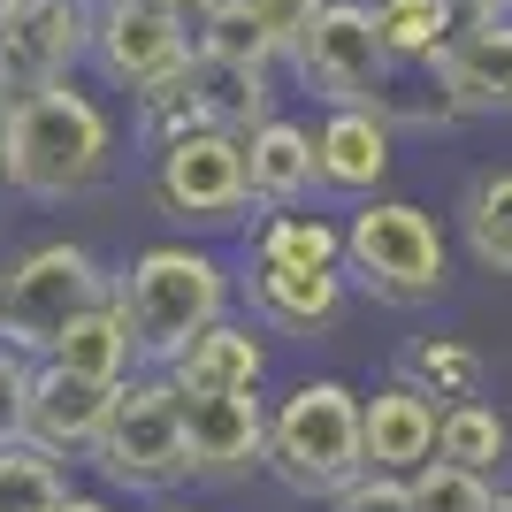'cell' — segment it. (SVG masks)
Segmentation results:
<instances>
[{
    "label": "cell",
    "instance_id": "obj_1",
    "mask_svg": "<svg viewBox=\"0 0 512 512\" xmlns=\"http://www.w3.org/2000/svg\"><path fill=\"white\" fill-rule=\"evenodd\" d=\"M268 467L299 497H337L367 474V398L344 383H299L268 421Z\"/></svg>",
    "mask_w": 512,
    "mask_h": 512
},
{
    "label": "cell",
    "instance_id": "obj_2",
    "mask_svg": "<svg viewBox=\"0 0 512 512\" xmlns=\"http://www.w3.org/2000/svg\"><path fill=\"white\" fill-rule=\"evenodd\" d=\"M107 153H115V130L107 115L69 85H39L16 100V146H8V184L31 199H69L100 184Z\"/></svg>",
    "mask_w": 512,
    "mask_h": 512
},
{
    "label": "cell",
    "instance_id": "obj_3",
    "mask_svg": "<svg viewBox=\"0 0 512 512\" xmlns=\"http://www.w3.org/2000/svg\"><path fill=\"white\" fill-rule=\"evenodd\" d=\"M222 299H230V276L214 253H192V245H153V253L130 260V276L115 283V306L130 321V344L146 360L169 367L199 329L222 321Z\"/></svg>",
    "mask_w": 512,
    "mask_h": 512
},
{
    "label": "cell",
    "instance_id": "obj_4",
    "mask_svg": "<svg viewBox=\"0 0 512 512\" xmlns=\"http://www.w3.org/2000/svg\"><path fill=\"white\" fill-rule=\"evenodd\" d=\"M92 459H100V474L115 490H176V482H192L184 390L176 383H115V413H107Z\"/></svg>",
    "mask_w": 512,
    "mask_h": 512
},
{
    "label": "cell",
    "instance_id": "obj_5",
    "mask_svg": "<svg viewBox=\"0 0 512 512\" xmlns=\"http://www.w3.org/2000/svg\"><path fill=\"white\" fill-rule=\"evenodd\" d=\"M344 260L383 306H428L444 291V230L413 199H375V207L352 214Z\"/></svg>",
    "mask_w": 512,
    "mask_h": 512
},
{
    "label": "cell",
    "instance_id": "obj_6",
    "mask_svg": "<svg viewBox=\"0 0 512 512\" xmlns=\"http://www.w3.org/2000/svg\"><path fill=\"white\" fill-rule=\"evenodd\" d=\"M100 299H107V276L85 245H39L0 276V344L8 352H54V337Z\"/></svg>",
    "mask_w": 512,
    "mask_h": 512
},
{
    "label": "cell",
    "instance_id": "obj_7",
    "mask_svg": "<svg viewBox=\"0 0 512 512\" xmlns=\"http://www.w3.org/2000/svg\"><path fill=\"white\" fill-rule=\"evenodd\" d=\"M390 46L375 31V8L367 0H329L321 23L299 46V77L321 92L329 107H383L390 100Z\"/></svg>",
    "mask_w": 512,
    "mask_h": 512
},
{
    "label": "cell",
    "instance_id": "obj_8",
    "mask_svg": "<svg viewBox=\"0 0 512 512\" xmlns=\"http://www.w3.org/2000/svg\"><path fill=\"white\" fill-rule=\"evenodd\" d=\"M192 46H199L192 23L176 16L169 0H92V54L130 92H153L169 77H184Z\"/></svg>",
    "mask_w": 512,
    "mask_h": 512
},
{
    "label": "cell",
    "instance_id": "obj_9",
    "mask_svg": "<svg viewBox=\"0 0 512 512\" xmlns=\"http://www.w3.org/2000/svg\"><path fill=\"white\" fill-rule=\"evenodd\" d=\"M153 199L176 222H237V207L253 199L245 184V138L237 130H184L176 146L153 153Z\"/></svg>",
    "mask_w": 512,
    "mask_h": 512
},
{
    "label": "cell",
    "instance_id": "obj_10",
    "mask_svg": "<svg viewBox=\"0 0 512 512\" xmlns=\"http://www.w3.org/2000/svg\"><path fill=\"white\" fill-rule=\"evenodd\" d=\"M85 46H92V0H16L0 16V92L23 100L39 85H62Z\"/></svg>",
    "mask_w": 512,
    "mask_h": 512
},
{
    "label": "cell",
    "instance_id": "obj_11",
    "mask_svg": "<svg viewBox=\"0 0 512 512\" xmlns=\"http://www.w3.org/2000/svg\"><path fill=\"white\" fill-rule=\"evenodd\" d=\"M115 413V383L100 375H77V367L46 360L23 390V444L54 451V459H77V451H100V428Z\"/></svg>",
    "mask_w": 512,
    "mask_h": 512
},
{
    "label": "cell",
    "instance_id": "obj_12",
    "mask_svg": "<svg viewBox=\"0 0 512 512\" xmlns=\"http://www.w3.org/2000/svg\"><path fill=\"white\" fill-rule=\"evenodd\" d=\"M184 444H192L199 482H237L268 467V421L253 390H184Z\"/></svg>",
    "mask_w": 512,
    "mask_h": 512
},
{
    "label": "cell",
    "instance_id": "obj_13",
    "mask_svg": "<svg viewBox=\"0 0 512 512\" xmlns=\"http://www.w3.org/2000/svg\"><path fill=\"white\" fill-rule=\"evenodd\" d=\"M428 69L444 77L459 115H512V16H467L459 8V31Z\"/></svg>",
    "mask_w": 512,
    "mask_h": 512
},
{
    "label": "cell",
    "instance_id": "obj_14",
    "mask_svg": "<svg viewBox=\"0 0 512 512\" xmlns=\"http://www.w3.org/2000/svg\"><path fill=\"white\" fill-rule=\"evenodd\" d=\"M184 92H192L199 123L237 130V138H253V130L276 115L268 62H230V54H207V46H192V62H184Z\"/></svg>",
    "mask_w": 512,
    "mask_h": 512
},
{
    "label": "cell",
    "instance_id": "obj_15",
    "mask_svg": "<svg viewBox=\"0 0 512 512\" xmlns=\"http://www.w3.org/2000/svg\"><path fill=\"white\" fill-rule=\"evenodd\" d=\"M253 306H260V321L314 337V329L337 321L344 276H337V268H321V260H260L253 253Z\"/></svg>",
    "mask_w": 512,
    "mask_h": 512
},
{
    "label": "cell",
    "instance_id": "obj_16",
    "mask_svg": "<svg viewBox=\"0 0 512 512\" xmlns=\"http://www.w3.org/2000/svg\"><path fill=\"white\" fill-rule=\"evenodd\" d=\"M321 184L329 192H375L390 176V115L383 107H329V123L314 138Z\"/></svg>",
    "mask_w": 512,
    "mask_h": 512
},
{
    "label": "cell",
    "instance_id": "obj_17",
    "mask_svg": "<svg viewBox=\"0 0 512 512\" xmlns=\"http://www.w3.org/2000/svg\"><path fill=\"white\" fill-rule=\"evenodd\" d=\"M421 459H436V406L413 383H390L367 398V467L413 474Z\"/></svg>",
    "mask_w": 512,
    "mask_h": 512
},
{
    "label": "cell",
    "instance_id": "obj_18",
    "mask_svg": "<svg viewBox=\"0 0 512 512\" xmlns=\"http://www.w3.org/2000/svg\"><path fill=\"white\" fill-rule=\"evenodd\" d=\"M245 184H253L260 207H291V199H306L321 184V161H314V138H306L299 123H283V115H268V123L245 138Z\"/></svg>",
    "mask_w": 512,
    "mask_h": 512
},
{
    "label": "cell",
    "instance_id": "obj_19",
    "mask_svg": "<svg viewBox=\"0 0 512 512\" xmlns=\"http://www.w3.org/2000/svg\"><path fill=\"white\" fill-rule=\"evenodd\" d=\"M260 367H268V352H260L253 329L214 321V329H199V337L169 360V383H176V390H253Z\"/></svg>",
    "mask_w": 512,
    "mask_h": 512
},
{
    "label": "cell",
    "instance_id": "obj_20",
    "mask_svg": "<svg viewBox=\"0 0 512 512\" xmlns=\"http://www.w3.org/2000/svg\"><path fill=\"white\" fill-rule=\"evenodd\" d=\"M130 352H138V344H130V321H123V306H115V291H107L100 306H85V314L54 337V352H46V360L77 367V375H100V383H123Z\"/></svg>",
    "mask_w": 512,
    "mask_h": 512
},
{
    "label": "cell",
    "instance_id": "obj_21",
    "mask_svg": "<svg viewBox=\"0 0 512 512\" xmlns=\"http://www.w3.org/2000/svg\"><path fill=\"white\" fill-rule=\"evenodd\" d=\"M375 31L390 62H436L459 31V0H375Z\"/></svg>",
    "mask_w": 512,
    "mask_h": 512
},
{
    "label": "cell",
    "instance_id": "obj_22",
    "mask_svg": "<svg viewBox=\"0 0 512 512\" xmlns=\"http://www.w3.org/2000/svg\"><path fill=\"white\" fill-rule=\"evenodd\" d=\"M398 383H413L421 398L459 406V398H474V383H482V352H474V344H459V337H421V344H406Z\"/></svg>",
    "mask_w": 512,
    "mask_h": 512
},
{
    "label": "cell",
    "instance_id": "obj_23",
    "mask_svg": "<svg viewBox=\"0 0 512 512\" xmlns=\"http://www.w3.org/2000/svg\"><path fill=\"white\" fill-rule=\"evenodd\" d=\"M467 245L482 268L512 276V169H490L467 184Z\"/></svg>",
    "mask_w": 512,
    "mask_h": 512
},
{
    "label": "cell",
    "instance_id": "obj_24",
    "mask_svg": "<svg viewBox=\"0 0 512 512\" xmlns=\"http://www.w3.org/2000/svg\"><path fill=\"white\" fill-rule=\"evenodd\" d=\"M436 459L490 474L497 459H505V421H497L482 398H459V406H444V413H436Z\"/></svg>",
    "mask_w": 512,
    "mask_h": 512
},
{
    "label": "cell",
    "instance_id": "obj_25",
    "mask_svg": "<svg viewBox=\"0 0 512 512\" xmlns=\"http://www.w3.org/2000/svg\"><path fill=\"white\" fill-rule=\"evenodd\" d=\"M62 474H54V451L39 444H0V512H54L62 505Z\"/></svg>",
    "mask_w": 512,
    "mask_h": 512
},
{
    "label": "cell",
    "instance_id": "obj_26",
    "mask_svg": "<svg viewBox=\"0 0 512 512\" xmlns=\"http://www.w3.org/2000/svg\"><path fill=\"white\" fill-rule=\"evenodd\" d=\"M413 497H421V512H497L490 474L451 467V459H421L413 467Z\"/></svg>",
    "mask_w": 512,
    "mask_h": 512
},
{
    "label": "cell",
    "instance_id": "obj_27",
    "mask_svg": "<svg viewBox=\"0 0 512 512\" xmlns=\"http://www.w3.org/2000/svg\"><path fill=\"white\" fill-rule=\"evenodd\" d=\"M260 260H321V268H337L344 260V237L321 222V214H276L268 230L253 237Z\"/></svg>",
    "mask_w": 512,
    "mask_h": 512
},
{
    "label": "cell",
    "instance_id": "obj_28",
    "mask_svg": "<svg viewBox=\"0 0 512 512\" xmlns=\"http://www.w3.org/2000/svg\"><path fill=\"white\" fill-rule=\"evenodd\" d=\"M199 46H207V54H230V62H276V46H268V31L253 23L245 0H222V8L199 23Z\"/></svg>",
    "mask_w": 512,
    "mask_h": 512
},
{
    "label": "cell",
    "instance_id": "obj_29",
    "mask_svg": "<svg viewBox=\"0 0 512 512\" xmlns=\"http://www.w3.org/2000/svg\"><path fill=\"white\" fill-rule=\"evenodd\" d=\"M245 8H253V23L268 31V46H276V62H299L306 31L321 23V8H329V0H245Z\"/></svg>",
    "mask_w": 512,
    "mask_h": 512
},
{
    "label": "cell",
    "instance_id": "obj_30",
    "mask_svg": "<svg viewBox=\"0 0 512 512\" xmlns=\"http://www.w3.org/2000/svg\"><path fill=\"white\" fill-rule=\"evenodd\" d=\"M337 512H421V497H413L406 474L367 467L360 482H344V490H337Z\"/></svg>",
    "mask_w": 512,
    "mask_h": 512
},
{
    "label": "cell",
    "instance_id": "obj_31",
    "mask_svg": "<svg viewBox=\"0 0 512 512\" xmlns=\"http://www.w3.org/2000/svg\"><path fill=\"white\" fill-rule=\"evenodd\" d=\"M23 390H31V375H23L16 352L0 344V444H16V436H23Z\"/></svg>",
    "mask_w": 512,
    "mask_h": 512
},
{
    "label": "cell",
    "instance_id": "obj_32",
    "mask_svg": "<svg viewBox=\"0 0 512 512\" xmlns=\"http://www.w3.org/2000/svg\"><path fill=\"white\" fill-rule=\"evenodd\" d=\"M8 146H16V100L0 92V176H8Z\"/></svg>",
    "mask_w": 512,
    "mask_h": 512
},
{
    "label": "cell",
    "instance_id": "obj_33",
    "mask_svg": "<svg viewBox=\"0 0 512 512\" xmlns=\"http://www.w3.org/2000/svg\"><path fill=\"white\" fill-rule=\"evenodd\" d=\"M169 8H176V16H184V23H192V39H199V23H207L214 8H222V0H169Z\"/></svg>",
    "mask_w": 512,
    "mask_h": 512
},
{
    "label": "cell",
    "instance_id": "obj_34",
    "mask_svg": "<svg viewBox=\"0 0 512 512\" xmlns=\"http://www.w3.org/2000/svg\"><path fill=\"white\" fill-rule=\"evenodd\" d=\"M467 16H512V0H459Z\"/></svg>",
    "mask_w": 512,
    "mask_h": 512
},
{
    "label": "cell",
    "instance_id": "obj_35",
    "mask_svg": "<svg viewBox=\"0 0 512 512\" xmlns=\"http://www.w3.org/2000/svg\"><path fill=\"white\" fill-rule=\"evenodd\" d=\"M54 512H107V505H100V497H62Z\"/></svg>",
    "mask_w": 512,
    "mask_h": 512
},
{
    "label": "cell",
    "instance_id": "obj_36",
    "mask_svg": "<svg viewBox=\"0 0 512 512\" xmlns=\"http://www.w3.org/2000/svg\"><path fill=\"white\" fill-rule=\"evenodd\" d=\"M497 512H512V497H497Z\"/></svg>",
    "mask_w": 512,
    "mask_h": 512
},
{
    "label": "cell",
    "instance_id": "obj_37",
    "mask_svg": "<svg viewBox=\"0 0 512 512\" xmlns=\"http://www.w3.org/2000/svg\"><path fill=\"white\" fill-rule=\"evenodd\" d=\"M8 8H16V0H0V16H8Z\"/></svg>",
    "mask_w": 512,
    "mask_h": 512
}]
</instances>
